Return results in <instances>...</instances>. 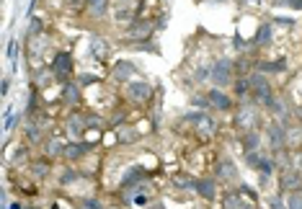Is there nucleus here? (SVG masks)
Listing matches in <instances>:
<instances>
[{
  "instance_id": "1",
  "label": "nucleus",
  "mask_w": 302,
  "mask_h": 209,
  "mask_svg": "<svg viewBox=\"0 0 302 209\" xmlns=\"http://www.w3.org/2000/svg\"><path fill=\"white\" fill-rule=\"evenodd\" d=\"M233 127L238 129V134L263 129V109L258 106V103H253L251 98L238 101V106L233 111Z\"/></svg>"
},
{
  "instance_id": "2",
  "label": "nucleus",
  "mask_w": 302,
  "mask_h": 209,
  "mask_svg": "<svg viewBox=\"0 0 302 209\" xmlns=\"http://www.w3.org/2000/svg\"><path fill=\"white\" fill-rule=\"evenodd\" d=\"M121 98L134 109H147L153 103V98H155V88H153L150 80L137 78V80L127 83V85H121Z\"/></svg>"
},
{
  "instance_id": "3",
  "label": "nucleus",
  "mask_w": 302,
  "mask_h": 209,
  "mask_svg": "<svg viewBox=\"0 0 302 209\" xmlns=\"http://www.w3.org/2000/svg\"><path fill=\"white\" fill-rule=\"evenodd\" d=\"M248 80H251V101L258 103L261 109H269L271 103H274V98L279 96L276 88H274V83L269 80V75H263V73H258V70H253V73L248 75Z\"/></svg>"
},
{
  "instance_id": "4",
  "label": "nucleus",
  "mask_w": 302,
  "mask_h": 209,
  "mask_svg": "<svg viewBox=\"0 0 302 209\" xmlns=\"http://www.w3.org/2000/svg\"><path fill=\"white\" fill-rule=\"evenodd\" d=\"M52 49V39L49 34H39V37H29L26 39V60H29V67L31 70H39L47 65V55Z\"/></svg>"
},
{
  "instance_id": "5",
  "label": "nucleus",
  "mask_w": 302,
  "mask_h": 209,
  "mask_svg": "<svg viewBox=\"0 0 302 209\" xmlns=\"http://www.w3.org/2000/svg\"><path fill=\"white\" fill-rule=\"evenodd\" d=\"M155 29H158V24L155 21H150V19H134L132 24H127L124 26V31H121V39L127 42L129 47H134V44H142V42H150L153 39V34H155Z\"/></svg>"
},
{
  "instance_id": "6",
  "label": "nucleus",
  "mask_w": 302,
  "mask_h": 209,
  "mask_svg": "<svg viewBox=\"0 0 302 209\" xmlns=\"http://www.w3.org/2000/svg\"><path fill=\"white\" fill-rule=\"evenodd\" d=\"M49 67H52V73H55L60 85L67 83V80H75V57H73V52L57 49L55 55H52V60H49Z\"/></svg>"
},
{
  "instance_id": "7",
  "label": "nucleus",
  "mask_w": 302,
  "mask_h": 209,
  "mask_svg": "<svg viewBox=\"0 0 302 209\" xmlns=\"http://www.w3.org/2000/svg\"><path fill=\"white\" fill-rule=\"evenodd\" d=\"M238 75H235V60H230V57H217L215 62H212V85L215 88H230L233 85V80H235Z\"/></svg>"
},
{
  "instance_id": "8",
  "label": "nucleus",
  "mask_w": 302,
  "mask_h": 209,
  "mask_svg": "<svg viewBox=\"0 0 302 209\" xmlns=\"http://www.w3.org/2000/svg\"><path fill=\"white\" fill-rule=\"evenodd\" d=\"M62 129H65L67 142H80V139H85V132H88L85 111H80V109H70V114H67L65 121H62Z\"/></svg>"
},
{
  "instance_id": "9",
  "label": "nucleus",
  "mask_w": 302,
  "mask_h": 209,
  "mask_svg": "<svg viewBox=\"0 0 302 209\" xmlns=\"http://www.w3.org/2000/svg\"><path fill=\"white\" fill-rule=\"evenodd\" d=\"M263 142L269 147V152H279V150H287V127L279 124V121H266L263 124Z\"/></svg>"
},
{
  "instance_id": "10",
  "label": "nucleus",
  "mask_w": 302,
  "mask_h": 209,
  "mask_svg": "<svg viewBox=\"0 0 302 209\" xmlns=\"http://www.w3.org/2000/svg\"><path fill=\"white\" fill-rule=\"evenodd\" d=\"M24 137H26V145H31V147H42V145L47 142L49 132H47V121L42 119V114H37V116H26Z\"/></svg>"
},
{
  "instance_id": "11",
  "label": "nucleus",
  "mask_w": 302,
  "mask_h": 209,
  "mask_svg": "<svg viewBox=\"0 0 302 209\" xmlns=\"http://www.w3.org/2000/svg\"><path fill=\"white\" fill-rule=\"evenodd\" d=\"M207 98H209V109L212 111H220V114H233L235 106H238V98L225 91V88H207Z\"/></svg>"
},
{
  "instance_id": "12",
  "label": "nucleus",
  "mask_w": 302,
  "mask_h": 209,
  "mask_svg": "<svg viewBox=\"0 0 302 209\" xmlns=\"http://www.w3.org/2000/svg\"><path fill=\"white\" fill-rule=\"evenodd\" d=\"M111 80L114 83H119V85H127V83H132V80H137L139 78V70H137V65L132 62V60H116L114 65H111Z\"/></svg>"
},
{
  "instance_id": "13",
  "label": "nucleus",
  "mask_w": 302,
  "mask_h": 209,
  "mask_svg": "<svg viewBox=\"0 0 302 209\" xmlns=\"http://www.w3.org/2000/svg\"><path fill=\"white\" fill-rule=\"evenodd\" d=\"M83 101V85L78 80H67L60 85V106L65 109H78Z\"/></svg>"
},
{
  "instance_id": "14",
  "label": "nucleus",
  "mask_w": 302,
  "mask_h": 209,
  "mask_svg": "<svg viewBox=\"0 0 302 209\" xmlns=\"http://www.w3.org/2000/svg\"><path fill=\"white\" fill-rule=\"evenodd\" d=\"M91 152H96V145L88 142V139H80V142H67V147H65V163L80 165Z\"/></svg>"
},
{
  "instance_id": "15",
  "label": "nucleus",
  "mask_w": 302,
  "mask_h": 209,
  "mask_svg": "<svg viewBox=\"0 0 302 209\" xmlns=\"http://www.w3.org/2000/svg\"><path fill=\"white\" fill-rule=\"evenodd\" d=\"M194 194L204 201H217L222 194H220V181L215 176H199L197 183H194Z\"/></svg>"
},
{
  "instance_id": "16",
  "label": "nucleus",
  "mask_w": 302,
  "mask_h": 209,
  "mask_svg": "<svg viewBox=\"0 0 302 209\" xmlns=\"http://www.w3.org/2000/svg\"><path fill=\"white\" fill-rule=\"evenodd\" d=\"M65 147H67V137H60V134H49L47 142L42 145V158L57 163V160H65Z\"/></svg>"
},
{
  "instance_id": "17",
  "label": "nucleus",
  "mask_w": 302,
  "mask_h": 209,
  "mask_svg": "<svg viewBox=\"0 0 302 209\" xmlns=\"http://www.w3.org/2000/svg\"><path fill=\"white\" fill-rule=\"evenodd\" d=\"M111 42L106 39V37H101V34H93L91 39H88V52H91V57L96 60V62H101V65H106L111 60Z\"/></svg>"
},
{
  "instance_id": "18",
  "label": "nucleus",
  "mask_w": 302,
  "mask_h": 209,
  "mask_svg": "<svg viewBox=\"0 0 302 209\" xmlns=\"http://www.w3.org/2000/svg\"><path fill=\"white\" fill-rule=\"evenodd\" d=\"M111 0H85V8H83V16L85 19H91V21H103V19H109L111 16Z\"/></svg>"
},
{
  "instance_id": "19",
  "label": "nucleus",
  "mask_w": 302,
  "mask_h": 209,
  "mask_svg": "<svg viewBox=\"0 0 302 209\" xmlns=\"http://www.w3.org/2000/svg\"><path fill=\"white\" fill-rule=\"evenodd\" d=\"M215 178L222 183H238L240 181V173H238V165L230 160V158H222V160H217V165H215Z\"/></svg>"
},
{
  "instance_id": "20",
  "label": "nucleus",
  "mask_w": 302,
  "mask_h": 209,
  "mask_svg": "<svg viewBox=\"0 0 302 209\" xmlns=\"http://www.w3.org/2000/svg\"><path fill=\"white\" fill-rule=\"evenodd\" d=\"M302 188V173L294 168H281L279 170V191L281 194H289V191Z\"/></svg>"
},
{
  "instance_id": "21",
  "label": "nucleus",
  "mask_w": 302,
  "mask_h": 209,
  "mask_svg": "<svg viewBox=\"0 0 302 209\" xmlns=\"http://www.w3.org/2000/svg\"><path fill=\"white\" fill-rule=\"evenodd\" d=\"M31 80H34L31 85H34V88H39L42 93H44L47 88H52V85H60L49 65H44V67H39V70H31Z\"/></svg>"
},
{
  "instance_id": "22",
  "label": "nucleus",
  "mask_w": 302,
  "mask_h": 209,
  "mask_svg": "<svg viewBox=\"0 0 302 209\" xmlns=\"http://www.w3.org/2000/svg\"><path fill=\"white\" fill-rule=\"evenodd\" d=\"M256 70H258V73H263V75H279V73H287V70H289V62H287V57H279V60H263V57H258L256 60Z\"/></svg>"
},
{
  "instance_id": "23",
  "label": "nucleus",
  "mask_w": 302,
  "mask_h": 209,
  "mask_svg": "<svg viewBox=\"0 0 302 209\" xmlns=\"http://www.w3.org/2000/svg\"><path fill=\"white\" fill-rule=\"evenodd\" d=\"M271 39H274V24H271V21H261V24H258V31H256V37H253V42H251V49L256 52V49L269 47Z\"/></svg>"
},
{
  "instance_id": "24",
  "label": "nucleus",
  "mask_w": 302,
  "mask_h": 209,
  "mask_svg": "<svg viewBox=\"0 0 302 209\" xmlns=\"http://www.w3.org/2000/svg\"><path fill=\"white\" fill-rule=\"evenodd\" d=\"M240 150L243 152H253V150H263V129H253V132H243L240 137Z\"/></svg>"
},
{
  "instance_id": "25",
  "label": "nucleus",
  "mask_w": 302,
  "mask_h": 209,
  "mask_svg": "<svg viewBox=\"0 0 302 209\" xmlns=\"http://www.w3.org/2000/svg\"><path fill=\"white\" fill-rule=\"evenodd\" d=\"M114 134H116V142L124 145V147L139 142V129L132 127V124H127V121H124V124H119V127H114Z\"/></svg>"
},
{
  "instance_id": "26",
  "label": "nucleus",
  "mask_w": 302,
  "mask_h": 209,
  "mask_svg": "<svg viewBox=\"0 0 302 209\" xmlns=\"http://www.w3.org/2000/svg\"><path fill=\"white\" fill-rule=\"evenodd\" d=\"M29 176L34 178V181H47L49 176H52V160H47V158H39V160H31V165H29Z\"/></svg>"
},
{
  "instance_id": "27",
  "label": "nucleus",
  "mask_w": 302,
  "mask_h": 209,
  "mask_svg": "<svg viewBox=\"0 0 302 209\" xmlns=\"http://www.w3.org/2000/svg\"><path fill=\"white\" fill-rule=\"evenodd\" d=\"M8 165L11 168H29L31 165V145H19L13 152H11V158H8Z\"/></svg>"
},
{
  "instance_id": "28",
  "label": "nucleus",
  "mask_w": 302,
  "mask_h": 209,
  "mask_svg": "<svg viewBox=\"0 0 302 209\" xmlns=\"http://www.w3.org/2000/svg\"><path fill=\"white\" fill-rule=\"evenodd\" d=\"M83 178V170L78 168V165H65L60 173H57V183L62 186V188H67V186H73V183H78Z\"/></svg>"
},
{
  "instance_id": "29",
  "label": "nucleus",
  "mask_w": 302,
  "mask_h": 209,
  "mask_svg": "<svg viewBox=\"0 0 302 209\" xmlns=\"http://www.w3.org/2000/svg\"><path fill=\"white\" fill-rule=\"evenodd\" d=\"M287 150H302V124L299 121L287 127Z\"/></svg>"
},
{
  "instance_id": "30",
  "label": "nucleus",
  "mask_w": 302,
  "mask_h": 209,
  "mask_svg": "<svg viewBox=\"0 0 302 209\" xmlns=\"http://www.w3.org/2000/svg\"><path fill=\"white\" fill-rule=\"evenodd\" d=\"M230 88H233V96H235L238 101L251 98V80H248V75H245V78H235Z\"/></svg>"
},
{
  "instance_id": "31",
  "label": "nucleus",
  "mask_w": 302,
  "mask_h": 209,
  "mask_svg": "<svg viewBox=\"0 0 302 209\" xmlns=\"http://www.w3.org/2000/svg\"><path fill=\"white\" fill-rule=\"evenodd\" d=\"M173 183L179 188H186V191H194V183H197V178H191L189 173H176L173 176Z\"/></svg>"
},
{
  "instance_id": "32",
  "label": "nucleus",
  "mask_w": 302,
  "mask_h": 209,
  "mask_svg": "<svg viewBox=\"0 0 302 209\" xmlns=\"http://www.w3.org/2000/svg\"><path fill=\"white\" fill-rule=\"evenodd\" d=\"M263 150H253V152H243V160H245V165L251 168V170H256L258 168V163H261V158H263Z\"/></svg>"
},
{
  "instance_id": "33",
  "label": "nucleus",
  "mask_w": 302,
  "mask_h": 209,
  "mask_svg": "<svg viewBox=\"0 0 302 209\" xmlns=\"http://www.w3.org/2000/svg\"><path fill=\"white\" fill-rule=\"evenodd\" d=\"M191 106L197 111H209V98H207V91L204 93H194L191 96Z\"/></svg>"
},
{
  "instance_id": "34",
  "label": "nucleus",
  "mask_w": 302,
  "mask_h": 209,
  "mask_svg": "<svg viewBox=\"0 0 302 209\" xmlns=\"http://www.w3.org/2000/svg\"><path fill=\"white\" fill-rule=\"evenodd\" d=\"M284 199H287V209H302V188L284 194Z\"/></svg>"
},
{
  "instance_id": "35",
  "label": "nucleus",
  "mask_w": 302,
  "mask_h": 209,
  "mask_svg": "<svg viewBox=\"0 0 302 209\" xmlns=\"http://www.w3.org/2000/svg\"><path fill=\"white\" fill-rule=\"evenodd\" d=\"M78 209H106V206H103V201L96 199V196H83V199L78 201Z\"/></svg>"
},
{
  "instance_id": "36",
  "label": "nucleus",
  "mask_w": 302,
  "mask_h": 209,
  "mask_svg": "<svg viewBox=\"0 0 302 209\" xmlns=\"http://www.w3.org/2000/svg\"><path fill=\"white\" fill-rule=\"evenodd\" d=\"M75 80L83 85V88H88V85H98V83H101V75H93V73H80Z\"/></svg>"
},
{
  "instance_id": "37",
  "label": "nucleus",
  "mask_w": 302,
  "mask_h": 209,
  "mask_svg": "<svg viewBox=\"0 0 302 209\" xmlns=\"http://www.w3.org/2000/svg\"><path fill=\"white\" fill-rule=\"evenodd\" d=\"M39 34H44V21L37 19V16H31V24H29V34H26V37H39Z\"/></svg>"
},
{
  "instance_id": "38",
  "label": "nucleus",
  "mask_w": 302,
  "mask_h": 209,
  "mask_svg": "<svg viewBox=\"0 0 302 209\" xmlns=\"http://www.w3.org/2000/svg\"><path fill=\"white\" fill-rule=\"evenodd\" d=\"M132 49H137V52H150V55H158V52H161V49L153 44V39H150V42H142V44H134Z\"/></svg>"
},
{
  "instance_id": "39",
  "label": "nucleus",
  "mask_w": 302,
  "mask_h": 209,
  "mask_svg": "<svg viewBox=\"0 0 302 209\" xmlns=\"http://www.w3.org/2000/svg\"><path fill=\"white\" fill-rule=\"evenodd\" d=\"M269 209H287V199H284V194L271 196V199H269Z\"/></svg>"
},
{
  "instance_id": "40",
  "label": "nucleus",
  "mask_w": 302,
  "mask_h": 209,
  "mask_svg": "<svg viewBox=\"0 0 302 209\" xmlns=\"http://www.w3.org/2000/svg\"><path fill=\"white\" fill-rule=\"evenodd\" d=\"M271 24H279V26H284V29H292V26H294V19H289V16H274Z\"/></svg>"
},
{
  "instance_id": "41",
  "label": "nucleus",
  "mask_w": 302,
  "mask_h": 209,
  "mask_svg": "<svg viewBox=\"0 0 302 209\" xmlns=\"http://www.w3.org/2000/svg\"><path fill=\"white\" fill-rule=\"evenodd\" d=\"M65 3H67L70 8H78V11H83V8H85V0H65Z\"/></svg>"
},
{
  "instance_id": "42",
  "label": "nucleus",
  "mask_w": 302,
  "mask_h": 209,
  "mask_svg": "<svg viewBox=\"0 0 302 209\" xmlns=\"http://www.w3.org/2000/svg\"><path fill=\"white\" fill-rule=\"evenodd\" d=\"M8 209H26V204H24V201H11Z\"/></svg>"
},
{
  "instance_id": "43",
  "label": "nucleus",
  "mask_w": 302,
  "mask_h": 209,
  "mask_svg": "<svg viewBox=\"0 0 302 209\" xmlns=\"http://www.w3.org/2000/svg\"><path fill=\"white\" fill-rule=\"evenodd\" d=\"M8 88H11V80L6 78V80H3V88H0V93H3V96H8Z\"/></svg>"
},
{
  "instance_id": "44",
  "label": "nucleus",
  "mask_w": 302,
  "mask_h": 209,
  "mask_svg": "<svg viewBox=\"0 0 302 209\" xmlns=\"http://www.w3.org/2000/svg\"><path fill=\"white\" fill-rule=\"evenodd\" d=\"M13 55H16V42H8V57L13 60Z\"/></svg>"
},
{
  "instance_id": "45",
  "label": "nucleus",
  "mask_w": 302,
  "mask_h": 209,
  "mask_svg": "<svg viewBox=\"0 0 302 209\" xmlns=\"http://www.w3.org/2000/svg\"><path fill=\"white\" fill-rule=\"evenodd\" d=\"M294 121H299V124H302V106L294 109Z\"/></svg>"
},
{
  "instance_id": "46",
  "label": "nucleus",
  "mask_w": 302,
  "mask_h": 209,
  "mask_svg": "<svg viewBox=\"0 0 302 209\" xmlns=\"http://www.w3.org/2000/svg\"><path fill=\"white\" fill-rule=\"evenodd\" d=\"M26 209H42V206H37V204H29Z\"/></svg>"
}]
</instances>
